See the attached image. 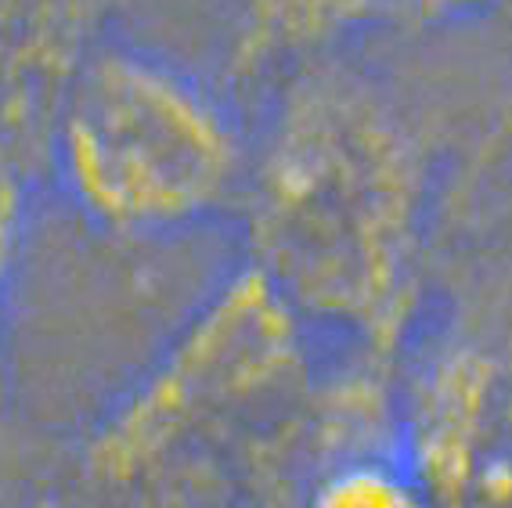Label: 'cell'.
<instances>
[{
    "mask_svg": "<svg viewBox=\"0 0 512 508\" xmlns=\"http://www.w3.org/2000/svg\"><path fill=\"white\" fill-rule=\"evenodd\" d=\"M311 325L242 264L80 436L73 508H231L314 382Z\"/></svg>",
    "mask_w": 512,
    "mask_h": 508,
    "instance_id": "2",
    "label": "cell"
},
{
    "mask_svg": "<svg viewBox=\"0 0 512 508\" xmlns=\"http://www.w3.org/2000/svg\"><path fill=\"white\" fill-rule=\"evenodd\" d=\"M480 0H246L238 69H260L278 55H300L372 26L444 19Z\"/></svg>",
    "mask_w": 512,
    "mask_h": 508,
    "instance_id": "4",
    "label": "cell"
},
{
    "mask_svg": "<svg viewBox=\"0 0 512 508\" xmlns=\"http://www.w3.org/2000/svg\"><path fill=\"white\" fill-rule=\"evenodd\" d=\"M238 209L246 264L311 328L390 364L412 318L426 217V159L401 112L361 76H300L253 141Z\"/></svg>",
    "mask_w": 512,
    "mask_h": 508,
    "instance_id": "1",
    "label": "cell"
},
{
    "mask_svg": "<svg viewBox=\"0 0 512 508\" xmlns=\"http://www.w3.org/2000/svg\"><path fill=\"white\" fill-rule=\"evenodd\" d=\"M47 159L98 231L163 238L242 206L253 141L192 73L134 47H98L62 83Z\"/></svg>",
    "mask_w": 512,
    "mask_h": 508,
    "instance_id": "3",
    "label": "cell"
}]
</instances>
